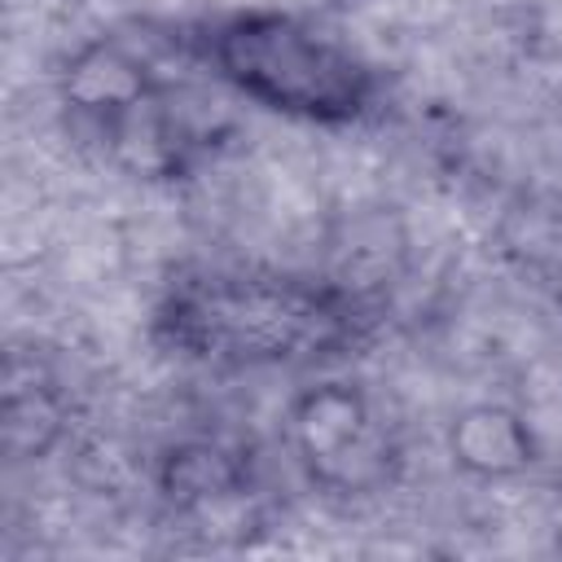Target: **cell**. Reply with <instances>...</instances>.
<instances>
[{
    "label": "cell",
    "instance_id": "cell-4",
    "mask_svg": "<svg viewBox=\"0 0 562 562\" xmlns=\"http://www.w3.org/2000/svg\"><path fill=\"white\" fill-rule=\"evenodd\" d=\"M299 430H303V448H307L312 465H321V474H334L338 470L342 483H360L364 470L382 457L378 435H373V422L342 391L312 395L307 408H303V417H299Z\"/></svg>",
    "mask_w": 562,
    "mask_h": 562
},
{
    "label": "cell",
    "instance_id": "cell-1",
    "mask_svg": "<svg viewBox=\"0 0 562 562\" xmlns=\"http://www.w3.org/2000/svg\"><path fill=\"white\" fill-rule=\"evenodd\" d=\"M198 48L158 35H101L61 79L70 127L127 176H180L220 136V110L193 79Z\"/></svg>",
    "mask_w": 562,
    "mask_h": 562
},
{
    "label": "cell",
    "instance_id": "cell-3",
    "mask_svg": "<svg viewBox=\"0 0 562 562\" xmlns=\"http://www.w3.org/2000/svg\"><path fill=\"white\" fill-rule=\"evenodd\" d=\"M202 57L220 83L290 119L347 123L373 97V70L347 44L285 13L220 22L202 40Z\"/></svg>",
    "mask_w": 562,
    "mask_h": 562
},
{
    "label": "cell",
    "instance_id": "cell-2",
    "mask_svg": "<svg viewBox=\"0 0 562 562\" xmlns=\"http://www.w3.org/2000/svg\"><path fill=\"white\" fill-rule=\"evenodd\" d=\"M351 312L338 294L263 272H206L180 281L162 307L167 338L215 364H290L351 338Z\"/></svg>",
    "mask_w": 562,
    "mask_h": 562
}]
</instances>
